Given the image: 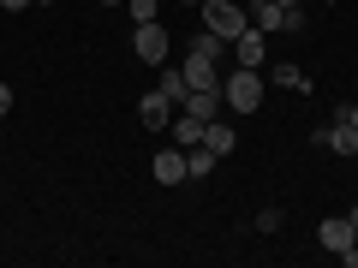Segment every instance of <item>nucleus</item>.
<instances>
[{"mask_svg":"<svg viewBox=\"0 0 358 268\" xmlns=\"http://www.w3.org/2000/svg\"><path fill=\"white\" fill-rule=\"evenodd\" d=\"M263 89H268V77L257 72V66H233V72L221 77V96H227L233 114H257V107H263Z\"/></svg>","mask_w":358,"mask_h":268,"instance_id":"nucleus-1","label":"nucleus"},{"mask_svg":"<svg viewBox=\"0 0 358 268\" xmlns=\"http://www.w3.org/2000/svg\"><path fill=\"white\" fill-rule=\"evenodd\" d=\"M197 13H203V30H215L221 42H233V36L251 30V6H239V0H203Z\"/></svg>","mask_w":358,"mask_h":268,"instance_id":"nucleus-2","label":"nucleus"},{"mask_svg":"<svg viewBox=\"0 0 358 268\" xmlns=\"http://www.w3.org/2000/svg\"><path fill=\"white\" fill-rule=\"evenodd\" d=\"M251 24L263 30V36H275V30H305V13L299 6H281V0H251Z\"/></svg>","mask_w":358,"mask_h":268,"instance_id":"nucleus-3","label":"nucleus"},{"mask_svg":"<svg viewBox=\"0 0 358 268\" xmlns=\"http://www.w3.org/2000/svg\"><path fill=\"white\" fill-rule=\"evenodd\" d=\"M167 48H173V36L162 30V18L155 24H131V54L143 66H167Z\"/></svg>","mask_w":358,"mask_h":268,"instance_id":"nucleus-4","label":"nucleus"},{"mask_svg":"<svg viewBox=\"0 0 358 268\" xmlns=\"http://www.w3.org/2000/svg\"><path fill=\"white\" fill-rule=\"evenodd\" d=\"M179 114H192V119H221L227 114V96H221V84H209V89H185V102H179Z\"/></svg>","mask_w":358,"mask_h":268,"instance_id":"nucleus-5","label":"nucleus"},{"mask_svg":"<svg viewBox=\"0 0 358 268\" xmlns=\"http://www.w3.org/2000/svg\"><path fill=\"white\" fill-rule=\"evenodd\" d=\"M138 126H143V131H167V126H173V102H167L162 89L138 96Z\"/></svg>","mask_w":358,"mask_h":268,"instance_id":"nucleus-6","label":"nucleus"},{"mask_svg":"<svg viewBox=\"0 0 358 268\" xmlns=\"http://www.w3.org/2000/svg\"><path fill=\"white\" fill-rule=\"evenodd\" d=\"M227 48H233V60H239V66H257V72H263V66H268V36H263V30H245V36H233L227 42Z\"/></svg>","mask_w":358,"mask_h":268,"instance_id":"nucleus-7","label":"nucleus"},{"mask_svg":"<svg viewBox=\"0 0 358 268\" xmlns=\"http://www.w3.org/2000/svg\"><path fill=\"white\" fill-rule=\"evenodd\" d=\"M317 149L358 155V131H352V119H334V126H322V131H317Z\"/></svg>","mask_w":358,"mask_h":268,"instance_id":"nucleus-8","label":"nucleus"},{"mask_svg":"<svg viewBox=\"0 0 358 268\" xmlns=\"http://www.w3.org/2000/svg\"><path fill=\"white\" fill-rule=\"evenodd\" d=\"M150 173H155V185H185V179H192V173H185V149H179V143H173V149H162Z\"/></svg>","mask_w":358,"mask_h":268,"instance_id":"nucleus-9","label":"nucleus"},{"mask_svg":"<svg viewBox=\"0 0 358 268\" xmlns=\"http://www.w3.org/2000/svg\"><path fill=\"white\" fill-rule=\"evenodd\" d=\"M352 215H334V221H322V251H334V256H341V251H352Z\"/></svg>","mask_w":358,"mask_h":268,"instance_id":"nucleus-10","label":"nucleus"},{"mask_svg":"<svg viewBox=\"0 0 358 268\" xmlns=\"http://www.w3.org/2000/svg\"><path fill=\"white\" fill-rule=\"evenodd\" d=\"M179 72H185V84H192V89H209V84H221L215 60H203V54H185V60H179Z\"/></svg>","mask_w":358,"mask_h":268,"instance_id":"nucleus-11","label":"nucleus"},{"mask_svg":"<svg viewBox=\"0 0 358 268\" xmlns=\"http://www.w3.org/2000/svg\"><path fill=\"white\" fill-rule=\"evenodd\" d=\"M215 161H221V155L209 149V143H192V149H185V173H192V179H209V173H215Z\"/></svg>","mask_w":358,"mask_h":268,"instance_id":"nucleus-12","label":"nucleus"},{"mask_svg":"<svg viewBox=\"0 0 358 268\" xmlns=\"http://www.w3.org/2000/svg\"><path fill=\"white\" fill-rule=\"evenodd\" d=\"M185 54H203V60H215V66H221V60H227V42H221L215 30H197V36H192V48H185Z\"/></svg>","mask_w":358,"mask_h":268,"instance_id":"nucleus-13","label":"nucleus"},{"mask_svg":"<svg viewBox=\"0 0 358 268\" xmlns=\"http://www.w3.org/2000/svg\"><path fill=\"white\" fill-rule=\"evenodd\" d=\"M155 89H162V96H167V102H185V89H192V84H185V72H179V66H162V84H155Z\"/></svg>","mask_w":358,"mask_h":268,"instance_id":"nucleus-14","label":"nucleus"},{"mask_svg":"<svg viewBox=\"0 0 358 268\" xmlns=\"http://www.w3.org/2000/svg\"><path fill=\"white\" fill-rule=\"evenodd\" d=\"M268 77H275V84H281V89H310V77L299 72L293 60H275V66H268Z\"/></svg>","mask_w":358,"mask_h":268,"instance_id":"nucleus-15","label":"nucleus"},{"mask_svg":"<svg viewBox=\"0 0 358 268\" xmlns=\"http://www.w3.org/2000/svg\"><path fill=\"white\" fill-rule=\"evenodd\" d=\"M203 143H209L215 155H233V143H239V137H233V126H221V119H209V126H203Z\"/></svg>","mask_w":358,"mask_h":268,"instance_id":"nucleus-16","label":"nucleus"},{"mask_svg":"<svg viewBox=\"0 0 358 268\" xmlns=\"http://www.w3.org/2000/svg\"><path fill=\"white\" fill-rule=\"evenodd\" d=\"M173 143H179V149H192V143H203V119L179 114V119H173Z\"/></svg>","mask_w":358,"mask_h":268,"instance_id":"nucleus-17","label":"nucleus"},{"mask_svg":"<svg viewBox=\"0 0 358 268\" xmlns=\"http://www.w3.org/2000/svg\"><path fill=\"white\" fill-rule=\"evenodd\" d=\"M126 13H131V24H155L162 18V0H126Z\"/></svg>","mask_w":358,"mask_h":268,"instance_id":"nucleus-18","label":"nucleus"},{"mask_svg":"<svg viewBox=\"0 0 358 268\" xmlns=\"http://www.w3.org/2000/svg\"><path fill=\"white\" fill-rule=\"evenodd\" d=\"M281 227H287V209L281 203H268L263 215H257V232H281Z\"/></svg>","mask_w":358,"mask_h":268,"instance_id":"nucleus-19","label":"nucleus"},{"mask_svg":"<svg viewBox=\"0 0 358 268\" xmlns=\"http://www.w3.org/2000/svg\"><path fill=\"white\" fill-rule=\"evenodd\" d=\"M6 114H13V89L0 84V119H6Z\"/></svg>","mask_w":358,"mask_h":268,"instance_id":"nucleus-20","label":"nucleus"},{"mask_svg":"<svg viewBox=\"0 0 358 268\" xmlns=\"http://www.w3.org/2000/svg\"><path fill=\"white\" fill-rule=\"evenodd\" d=\"M0 6H6V13H30V6H36V0H0Z\"/></svg>","mask_w":358,"mask_h":268,"instance_id":"nucleus-21","label":"nucleus"},{"mask_svg":"<svg viewBox=\"0 0 358 268\" xmlns=\"http://www.w3.org/2000/svg\"><path fill=\"white\" fill-rule=\"evenodd\" d=\"M341 262H346V268H358V232H352V251H341Z\"/></svg>","mask_w":358,"mask_h":268,"instance_id":"nucleus-22","label":"nucleus"},{"mask_svg":"<svg viewBox=\"0 0 358 268\" xmlns=\"http://www.w3.org/2000/svg\"><path fill=\"white\" fill-rule=\"evenodd\" d=\"M346 215H352V227H358V203H352V209H346Z\"/></svg>","mask_w":358,"mask_h":268,"instance_id":"nucleus-23","label":"nucleus"},{"mask_svg":"<svg viewBox=\"0 0 358 268\" xmlns=\"http://www.w3.org/2000/svg\"><path fill=\"white\" fill-rule=\"evenodd\" d=\"M102 6H126V0H102Z\"/></svg>","mask_w":358,"mask_h":268,"instance_id":"nucleus-24","label":"nucleus"},{"mask_svg":"<svg viewBox=\"0 0 358 268\" xmlns=\"http://www.w3.org/2000/svg\"><path fill=\"white\" fill-rule=\"evenodd\" d=\"M281 6H305V0H281Z\"/></svg>","mask_w":358,"mask_h":268,"instance_id":"nucleus-25","label":"nucleus"},{"mask_svg":"<svg viewBox=\"0 0 358 268\" xmlns=\"http://www.w3.org/2000/svg\"><path fill=\"white\" fill-rule=\"evenodd\" d=\"M185 6H203V0H185Z\"/></svg>","mask_w":358,"mask_h":268,"instance_id":"nucleus-26","label":"nucleus"},{"mask_svg":"<svg viewBox=\"0 0 358 268\" xmlns=\"http://www.w3.org/2000/svg\"><path fill=\"white\" fill-rule=\"evenodd\" d=\"M36 6H54V0H36Z\"/></svg>","mask_w":358,"mask_h":268,"instance_id":"nucleus-27","label":"nucleus"},{"mask_svg":"<svg viewBox=\"0 0 358 268\" xmlns=\"http://www.w3.org/2000/svg\"><path fill=\"white\" fill-rule=\"evenodd\" d=\"M352 161H358V155H352Z\"/></svg>","mask_w":358,"mask_h":268,"instance_id":"nucleus-28","label":"nucleus"}]
</instances>
